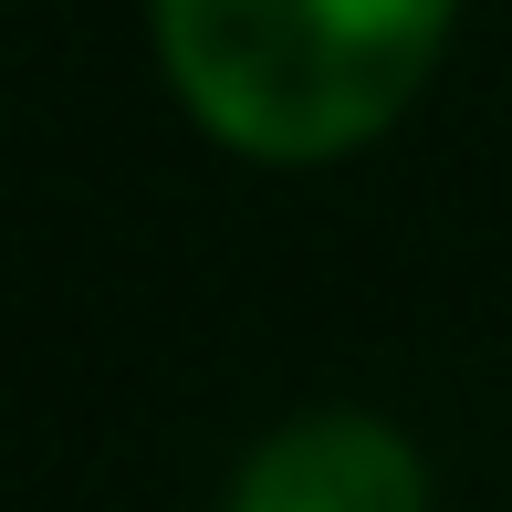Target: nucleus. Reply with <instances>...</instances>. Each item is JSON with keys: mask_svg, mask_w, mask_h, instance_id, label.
Masks as SVG:
<instances>
[{"mask_svg": "<svg viewBox=\"0 0 512 512\" xmlns=\"http://www.w3.org/2000/svg\"><path fill=\"white\" fill-rule=\"evenodd\" d=\"M460 0H157V53L209 136L345 157L408 115Z\"/></svg>", "mask_w": 512, "mask_h": 512, "instance_id": "f257e3e1", "label": "nucleus"}, {"mask_svg": "<svg viewBox=\"0 0 512 512\" xmlns=\"http://www.w3.org/2000/svg\"><path fill=\"white\" fill-rule=\"evenodd\" d=\"M230 512H429V481H418V450L387 418L314 408L241 460Z\"/></svg>", "mask_w": 512, "mask_h": 512, "instance_id": "f03ea898", "label": "nucleus"}]
</instances>
